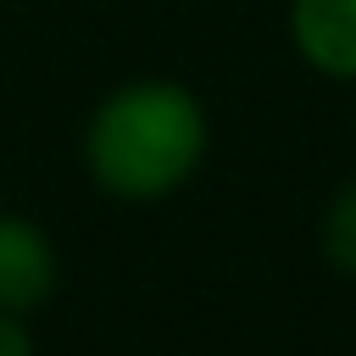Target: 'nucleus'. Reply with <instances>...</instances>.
<instances>
[{
    "label": "nucleus",
    "instance_id": "nucleus-1",
    "mask_svg": "<svg viewBox=\"0 0 356 356\" xmlns=\"http://www.w3.org/2000/svg\"><path fill=\"white\" fill-rule=\"evenodd\" d=\"M211 145L206 106L178 78H128L95 100L83 122V172L111 200L178 195Z\"/></svg>",
    "mask_w": 356,
    "mask_h": 356
},
{
    "label": "nucleus",
    "instance_id": "nucleus-2",
    "mask_svg": "<svg viewBox=\"0 0 356 356\" xmlns=\"http://www.w3.org/2000/svg\"><path fill=\"white\" fill-rule=\"evenodd\" d=\"M61 284V250L56 239L22 217V211H0V312H39Z\"/></svg>",
    "mask_w": 356,
    "mask_h": 356
},
{
    "label": "nucleus",
    "instance_id": "nucleus-3",
    "mask_svg": "<svg viewBox=\"0 0 356 356\" xmlns=\"http://www.w3.org/2000/svg\"><path fill=\"white\" fill-rule=\"evenodd\" d=\"M289 44L323 78H356V0H289Z\"/></svg>",
    "mask_w": 356,
    "mask_h": 356
},
{
    "label": "nucleus",
    "instance_id": "nucleus-4",
    "mask_svg": "<svg viewBox=\"0 0 356 356\" xmlns=\"http://www.w3.org/2000/svg\"><path fill=\"white\" fill-rule=\"evenodd\" d=\"M317 245H323V261L339 273V278H356V178H345L323 211V228H317Z\"/></svg>",
    "mask_w": 356,
    "mask_h": 356
},
{
    "label": "nucleus",
    "instance_id": "nucleus-5",
    "mask_svg": "<svg viewBox=\"0 0 356 356\" xmlns=\"http://www.w3.org/2000/svg\"><path fill=\"white\" fill-rule=\"evenodd\" d=\"M0 356H33V328L22 312H0Z\"/></svg>",
    "mask_w": 356,
    "mask_h": 356
}]
</instances>
